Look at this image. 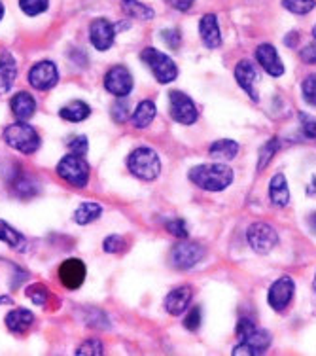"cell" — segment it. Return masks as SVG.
I'll use <instances>...</instances> for the list:
<instances>
[{"label": "cell", "mask_w": 316, "mask_h": 356, "mask_svg": "<svg viewBox=\"0 0 316 356\" xmlns=\"http://www.w3.org/2000/svg\"><path fill=\"white\" fill-rule=\"evenodd\" d=\"M112 118H114V122H117V124H124L125 120L131 116L129 114V103L125 101V99H119V101H116V103L112 104Z\"/></svg>", "instance_id": "cell-33"}, {"label": "cell", "mask_w": 316, "mask_h": 356, "mask_svg": "<svg viewBox=\"0 0 316 356\" xmlns=\"http://www.w3.org/2000/svg\"><path fill=\"white\" fill-rule=\"evenodd\" d=\"M235 80H237V83H239L244 91H247L252 101H258V99H260L258 91H256L258 70H256L254 63L248 61V59H242V61L237 63V67H235Z\"/></svg>", "instance_id": "cell-16"}, {"label": "cell", "mask_w": 316, "mask_h": 356, "mask_svg": "<svg viewBox=\"0 0 316 356\" xmlns=\"http://www.w3.org/2000/svg\"><path fill=\"white\" fill-rule=\"evenodd\" d=\"M190 180L205 192H224L233 182V169L227 163H203L190 169Z\"/></svg>", "instance_id": "cell-1"}, {"label": "cell", "mask_w": 316, "mask_h": 356, "mask_svg": "<svg viewBox=\"0 0 316 356\" xmlns=\"http://www.w3.org/2000/svg\"><path fill=\"white\" fill-rule=\"evenodd\" d=\"M114 36H116V27H114L108 19H103V17H101V19H95L91 23V44H93L99 51L110 49L112 44H114Z\"/></svg>", "instance_id": "cell-14"}, {"label": "cell", "mask_w": 316, "mask_h": 356, "mask_svg": "<svg viewBox=\"0 0 316 356\" xmlns=\"http://www.w3.org/2000/svg\"><path fill=\"white\" fill-rule=\"evenodd\" d=\"M142 61L148 65V69L151 70V74L156 76V80L159 83H171L176 80L178 76V67L176 63L172 61L171 57L165 54H161L159 49L156 48H146L142 54Z\"/></svg>", "instance_id": "cell-4"}, {"label": "cell", "mask_w": 316, "mask_h": 356, "mask_svg": "<svg viewBox=\"0 0 316 356\" xmlns=\"http://www.w3.org/2000/svg\"><path fill=\"white\" fill-rule=\"evenodd\" d=\"M103 247L106 252L117 254V252H124L127 245H125L124 237H119V235H110V237H106V241L103 243Z\"/></svg>", "instance_id": "cell-34"}, {"label": "cell", "mask_w": 316, "mask_h": 356, "mask_svg": "<svg viewBox=\"0 0 316 356\" xmlns=\"http://www.w3.org/2000/svg\"><path fill=\"white\" fill-rule=\"evenodd\" d=\"M269 199L278 209H284L290 203L288 182H286V177L281 175V172L275 175V177L271 178V182H269Z\"/></svg>", "instance_id": "cell-20"}, {"label": "cell", "mask_w": 316, "mask_h": 356, "mask_svg": "<svg viewBox=\"0 0 316 356\" xmlns=\"http://www.w3.org/2000/svg\"><path fill=\"white\" fill-rule=\"evenodd\" d=\"M237 334L241 337V343L252 347L256 350V355H261L271 345V341H273V337H271L267 330L258 328L254 322L248 321V318H242L237 324Z\"/></svg>", "instance_id": "cell-9"}, {"label": "cell", "mask_w": 316, "mask_h": 356, "mask_svg": "<svg viewBox=\"0 0 316 356\" xmlns=\"http://www.w3.org/2000/svg\"><path fill=\"white\" fill-rule=\"evenodd\" d=\"M90 114H91L90 104H85L83 101H72V103L67 104V106H63V108L59 110V116H61L63 120H67V122H74V124L83 122V120L90 116Z\"/></svg>", "instance_id": "cell-25"}, {"label": "cell", "mask_w": 316, "mask_h": 356, "mask_svg": "<svg viewBox=\"0 0 316 356\" xmlns=\"http://www.w3.org/2000/svg\"><path fill=\"white\" fill-rule=\"evenodd\" d=\"M35 324V315L27 309H14L6 315V326L14 334H25Z\"/></svg>", "instance_id": "cell-21"}, {"label": "cell", "mask_w": 316, "mask_h": 356, "mask_svg": "<svg viewBox=\"0 0 316 356\" xmlns=\"http://www.w3.org/2000/svg\"><path fill=\"white\" fill-rule=\"evenodd\" d=\"M294 294H296V282H294L292 277L286 275V277H281V279H276L271 284L267 294V302L271 307L281 313V311H284L292 303Z\"/></svg>", "instance_id": "cell-10"}, {"label": "cell", "mask_w": 316, "mask_h": 356, "mask_svg": "<svg viewBox=\"0 0 316 356\" xmlns=\"http://www.w3.org/2000/svg\"><path fill=\"white\" fill-rule=\"evenodd\" d=\"M184 326H186L190 332H195V330L201 326V309L199 307H193L190 309V313H188L186 321H184Z\"/></svg>", "instance_id": "cell-39"}, {"label": "cell", "mask_w": 316, "mask_h": 356, "mask_svg": "<svg viewBox=\"0 0 316 356\" xmlns=\"http://www.w3.org/2000/svg\"><path fill=\"white\" fill-rule=\"evenodd\" d=\"M156 114H158V110H156V104H153V101H150V99H146V101H142V103L138 104L137 110H135V114H133V125L137 127V129H144V127H148V125L153 122V118H156Z\"/></svg>", "instance_id": "cell-24"}, {"label": "cell", "mask_w": 316, "mask_h": 356, "mask_svg": "<svg viewBox=\"0 0 316 356\" xmlns=\"http://www.w3.org/2000/svg\"><path fill=\"white\" fill-rule=\"evenodd\" d=\"M161 38L165 42L167 46L171 49H176L182 42V35H180L178 29H167V31H161Z\"/></svg>", "instance_id": "cell-35"}, {"label": "cell", "mask_w": 316, "mask_h": 356, "mask_svg": "<svg viewBox=\"0 0 316 356\" xmlns=\"http://www.w3.org/2000/svg\"><path fill=\"white\" fill-rule=\"evenodd\" d=\"M90 165L88 161L82 158V156H76V154H69V156H65V158L59 161L57 165V175L65 180V182H69L70 186H74V188H83V186H88L90 182Z\"/></svg>", "instance_id": "cell-5"}, {"label": "cell", "mask_w": 316, "mask_h": 356, "mask_svg": "<svg viewBox=\"0 0 316 356\" xmlns=\"http://www.w3.org/2000/svg\"><path fill=\"white\" fill-rule=\"evenodd\" d=\"M12 110H14V114L19 118L21 122L33 118L36 112L35 97L31 95V93H27V91H19V93L14 95V99H12Z\"/></svg>", "instance_id": "cell-22"}, {"label": "cell", "mask_w": 316, "mask_h": 356, "mask_svg": "<svg viewBox=\"0 0 316 356\" xmlns=\"http://www.w3.org/2000/svg\"><path fill=\"white\" fill-rule=\"evenodd\" d=\"M104 349H103V343L99 341V339H90V341H85L78 349V355H103Z\"/></svg>", "instance_id": "cell-38"}, {"label": "cell", "mask_w": 316, "mask_h": 356, "mask_svg": "<svg viewBox=\"0 0 316 356\" xmlns=\"http://www.w3.org/2000/svg\"><path fill=\"white\" fill-rule=\"evenodd\" d=\"M247 241L250 248L258 254H267L276 247L278 243V233L267 222H254L248 227Z\"/></svg>", "instance_id": "cell-6"}, {"label": "cell", "mask_w": 316, "mask_h": 356, "mask_svg": "<svg viewBox=\"0 0 316 356\" xmlns=\"http://www.w3.org/2000/svg\"><path fill=\"white\" fill-rule=\"evenodd\" d=\"M256 61L260 63V67L269 76H278L284 74V63L278 57V51H276L275 46H271V44H260L258 48H256Z\"/></svg>", "instance_id": "cell-13"}, {"label": "cell", "mask_w": 316, "mask_h": 356, "mask_svg": "<svg viewBox=\"0 0 316 356\" xmlns=\"http://www.w3.org/2000/svg\"><path fill=\"white\" fill-rule=\"evenodd\" d=\"M101 214H103V207L99 205V203H83V205L78 207V211L74 213V220L76 224L85 226V224L95 222Z\"/></svg>", "instance_id": "cell-28"}, {"label": "cell", "mask_w": 316, "mask_h": 356, "mask_svg": "<svg viewBox=\"0 0 316 356\" xmlns=\"http://www.w3.org/2000/svg\"><path fill=\"white\" fill-rule=\"evenodd\" d=\"M15 78H17V63H15L14 55L4 51L0 55V93L10 91Z\"/></svg>", "instance_id": "cell-19"}, {"label": "cell", "mask_w": 316, "mask_h": 356, "mask_svg": "<svg viewBox=\"0 0 316 356\" xmlns=\"http://www.w3.org/2000/svg\"><path fill=\"white\" fill-rule=\"evenodd\" d=\"M169 101H171V116L174 122H178L182 125H193L199 120L197 106H195V103L186 93L171 91L169 93Z\"/></svg>", "instance_id": "cell-8"}, {"label": "cell", "mask_w": 316, "mask_h": 356, "mask_svg": "<svg viewBox=\"0 0 316 356\" xmlns=\"http://www.w3.org/2000/svg\"><path fill=\"white\" fill-rule=\"evenodd\" d=\"M0 241H4L8 247H12L14 250H19V252H23L27 248L25 237L19 232H15L14 227L6 224L4 220H0Z\"/></svg>", "instance_id": "cell-26"}, {"label": "cell", "mask_w": 316, "mask_h": 356, "mask_svg": "<svg viewBox=\"0 0 316 356\" xmlns=\"http://www.w3.org/2000/svg\"><path fill=\"white\" fill-rule=\"evenodd\" d=\"M127 167L140 180H156L161 172V159L156 150H151L148 146H140L129 154Z\"/></svg>", "instance_id": "cell-2"}, {"label": "cell", "mask_w": 316, "mask_h": 356, "mask_svg": "<svg viewBox=\"0 0 316 356\" xmlns=\"http://www.w3.org/2000/svg\"><path fill=\"white\" fill-rule=\"evenodd\" d=\"M70 154H76V156H85L88 150H90V143H88V138L85 137H74L69 143Z\"/></svg>", "instance_id": "cell-36"}, {"label": "cell", "mask_w": 316, "mask_h": 356, "mask_svg": "<svg viewBox=\"0 0 316 356\" xmlns=\"http://www.w3.org/2000/svg\"><path fill=\"white\" fill-rule=\"evenodd\" d=\"M313 36H315V40H316V25H315V29H313Z\"/></svg>", "instance_id": "cell-45"}, {"label": "cell", "mask_w": 316, "mask_h": 356, "mask_svg": "<svg viewBox=\"0 0 316 356\" xmlns=\"http://www.w3.org/2000/svg\"><path fill=\"white\" fill-rule=\"evenodd\" d=\"M301 59L307 65H316V40L301 49Z\"/></svg>", "instance_id": "cell-40"}, {"label": "cell", "mask_w": 316, "mask_h": 356, "mask_svg": "<svg viewBox=\"0 0 316 356\" xmlns=\"http://www.w3.org/2000/svg\"><path fill=\"white\" fill-rule=\"evenodd\" d=\"M282 6L288 12L297 15H305L313 12L316 6V0H282Z\"/></svg>", "instance_id": "cell-30"}, {"label": "cell", "mask_w": 316, "mask_h": 356, "mask_svg": "<svg viewBox=\"0 0 316 356\" xmlns=\"http://www.w3.org/2000/svg\"><path fill=\"white\" fill-rule=\"evenodd\" d=\"M122 8H124L125 14L129 15V17H135V19H153V10L150 6L142 4V2H138V0H122Z\"/></svg>", "instance_id": "cell-27"}, {"label": "cell", "mask_w": 316, "mask_h": 356, "mask_svg": "<svg viewBox=\"0 0 316 356\" xmlns=\"http://www.w3.org/2000/svg\"><path fill=\"white\" fill-rule=\"evenodd\" d=\"M104 88L116 97H127L133 91V76L125 67H112L104 76Z\"/></svg>", "instance_id": "cell-12"}, {"label": "cell", "mask_w": 316, "mask_h": 356, "mask_svg": "<svg viewBox=\"0 0 316 356\" xmlns=\"http://www.w3.org/2000/svg\"><path fill=\"white\" fill-rule=\"evenodd\" d=\"M2 15H4V4L0 2V19H2Z\"/></svg>", "instance_id": "cell-44"}, {"label": "cell", "mask_w": 316, "mask_h": 356, "mask_svg": "<svg viewBox=\"0 0 316 356\" xmlns=\"http://www.w3.org/2000/svg\"><path fill=\"white\" fill-rule=\"evenodd\" d=\"M309 226H310V229L316 233V213H313L309 216Z\"/></svg>", "instance_id": "cell-43"}, {"label": "cell", "mask_w": 316, "mask_h": 356, "mask_svg": "<svg viewBox=\"0 0 316 356\" xmlns=\"http://www.w3.org/2000/svg\"><path fill=\"white\" fill-rule=\"evenodd\" d=\"M303 131H305V135H307V137L316 138V122H305Z\"/></svg>", "instance_id": "cell-42"}, {"label": "cell", "mask_w": 316, "mask_h": 356, "mask_svg": "<svg viewBox=\"0 0 316 356\" xmlns=\"http://www.w3.org/2000/svg\"><path fill=\"white\" fill-rule=\"evenodd\" d=\"M167 229H169L174 237H178V239H186L188 237V227L184 220H169V222H167Z\"/></svg>", "instance_id": "cell-37"}, {"label": "cell", "mask_w": 316, "mask_h": 356, "mask_svg": "<svg viewBox=\"0 0 316 356\" xmlns=\"http://www.w3.org/2000/svg\"><path fill=\"white\" fill-rule=\"evenodd\" d=\"M301 93L303 99L310 104V106H316V74L307 76L301 83Z\"/></svg>", "instance_id": "cell-32"}, {"label": "cell", "mask_w": 316, "mask_h": 356, "mask_svg": "<svg viewBox=\"0 0 316 356\" xmlns=\"http://www.w3.org/2000/svg\"><path fill=\"white\" fill-rule=\"evenodd\" d=\"M278 140L276 138H271V140H267V143L263 144L260 148V163H258V171H263L265 167H267L269 163H271V159L275 158V154L278 152Z\"/></svg>", "instance_id": "cell-29"}, {"label": "cell", "mask_w": 316, "mask_h": 356, "mask_svg": "<svg viewBox=\"0 0 316 356\" xmlns=\"http://www.w3.org/2000/svg\"><path fill=\"white\" fill-rule=\"evenodd\" d=\"M192 298H193V290L190 286H178V288H174V290H171L165 298L167 313H171L172 316L182 315V313L190 307Z\"/></svg>", "instance_id": "cell-18"}, {"label": "cell", "mask_w": 316, "mask_h": 356, "mask_svg": "<svg viewBox=\"0 0 316 356\" xmlns=\"http://www.w3.org/2000/svg\"><path fill=\"white\" fill-rule=\"evenodd\" d=\"M167 2H169L174 10H178V12H188V10L193 6L195 0H167Z\"/></svg>", "instance_id": "cell-41"}, {"label": "cell", "mask_w": 316, "mask_h": 356, "mask_svg": "<svg viewBox=\"0 0 316 356\" xmlns=\"http://www.w3.org/2000/svg\"><path fill=\"white\" fill-rule=\"evenodd\" d=\"M203 258H205V248H203V245L186 239L180 241L178 245L172 248L171 254L172 266L176 267V269H182V271H188V269L195 267Z\"/></svg>", "instance_id": "cell-7"}, {"label": "cell", "mask_w": 316, "mask_h": 356, "mask_svg": "<svg viewBox=\"0 0 316 356\" xmlns=\"http://www.w3.org/2000/svg\"><path fill=\"white\" fill-rule=\"evenodd\" d=\"M4 140L21 154H35L40 146L38 133L25 122L8 125L6 131H4Z\"/></svg>", "instance_id": "cell-3"}, {"label": "cell", "mask_w": 316, "mask_h": 356, "mask_svg": "<svg viewBox=\"0 0 316 356\" xmlns=\"http://www.w3.org/2000/svg\"><path fill=\"white\" fill-rule=\"evenodd\" d=\"M49 0H19V8L27 15H40L48 10Z\"/></svg>", "instance_id": "cell-31"}, {"label": "cell", "mask_w": 316, "mask_h": 356, "mask_svg": "<svg viewBox=\"0 0 316 356\" xmlns=\"http://www.w3.org/2000/svg\"><path fill=\"white\" fill-rule=\"evenodd\" d=\"M208 154L216 161H231L239 154V144L235 140H229V138H222V140L210 144Z\"/></svg>", "instance_id": "cell-23"}, {"label": "cell", "mask_w": 316, "mask_h": 356, "mask_svg": "<svg viewBox=\"0 0 316 356\" xmlns=\"http://www.w3.org/2000/svg\"><path fill=\"white\" fill-rule=\"evenodd\" d=\"M315 290H316V275H315Z\"/></svg>", "instance_id": "cell-46"}, {"label": "cell", "mask_w": 316, "mask_h": 356, "mask_svg": "<svg viewBox=\"0 0 316 356\" xmlns=\"http://www.w3.org/2000/svg\"><path fill=\"white\" fill-rule=\"evenodd\" d=\"M199 35L201 40L208 49H216L222 46V33L218 19L214 14H206L199 21Z\"/></svg>", "instance_id": "cell-17"}, {"label": "cell", "mask_w": 316, "mask_h": 356, "mask_svg": "<svg viewBox=\"0 0 316 356\" xmlns=\"http://www.w3.org/2000/svg\"><path fill=\"white\" fill-rule=\"evenodd\" d=\"M59 281L63 282V286L69 288V290H76V288L82 286V282L85 281V266L82 260H70L63 261L59 267Z\"/></svg>", "instance_id": "cell-15"}, {"label": "cell", "mask_w": 316, "mask_h": 356, "mask_svg": "<svg viewBox=\"0 0 316 356\" xmlns=\"http://www.w3.org/2000/svg\"><path fill=\"white\" fill-rule=\"evenodd\" d=\"M57 80H59V72L51 61L36 63L28 72V83L35 89H40V91L51 89L57 83Z\"/></svg>", "instance_id": "cell-11"}]
</instances>
